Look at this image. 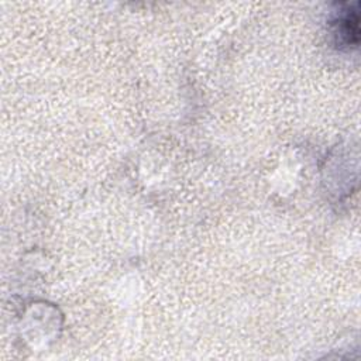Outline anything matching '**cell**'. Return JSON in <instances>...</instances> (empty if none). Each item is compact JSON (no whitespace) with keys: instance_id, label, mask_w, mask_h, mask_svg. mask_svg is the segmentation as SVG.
I'll return each instance as SVG.
<instances>
[{"instance_id":"6da1fadb","label":"cell","mask_w":361,"mask_h":361,"mask_svg":"<svg viewBox=\"0 0 361 361\" xmlns=\"http://www.w3.org/2000/svg\"><path fill=\"white\" fill-rule=\"evenodd\" d=\"M360 14H358V3L354 6H348L343 14L336 20L334 34L338 41L347 47H357L360 41Z\"/></svg>"}]
</instances>
